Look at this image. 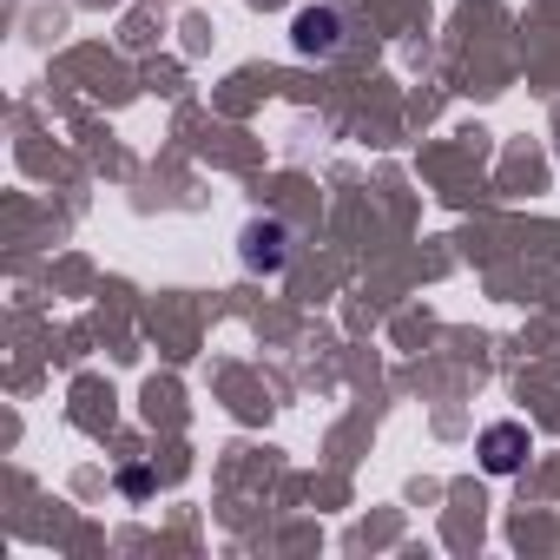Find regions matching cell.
Instances as JSON below:
<instances>
[{
    "mask_svg": "<svg viewBox=\"0 0 560 560\" xmlns=\"http://www.w3.org/2000/svg\"><path fill=\"white\" fill-rule=\"evenodd\" d=\"M237 264H244V270L277 277V270L291 264V231L277 224V218H250V224H244V237H237Z\"/></svg>",
    "mask_w": 560,
    "mask_h": 560,
    "instance_id": "1",
    "label": "cell"
},
{
    "mask_svg": "<svg viewBox=\"0 0 560 560\" xmlns=\"http://www.w3.org/2000/svg\"><path fill=\"white\" fill-rule=\"evenodd\" d=\"M337 27H343L337 8H304L298 14V54H337Z\"/></svg>",
    "mask_w": 560,
    "mask_h": 560,
    "instance_id": "3",
    "label": "cell"
},
{
    "mask_svg": "<svg viewBox=\"0 0 560 560\" xmlns=\"http://www.w3.org/2000/svg\"><path fill=\"white\" fill-rule=\"evenodd\" d=\"M481 462H488V475H514V468L527 462V429H521V422L481 429Z\"/></svg>",
    "mask_w": 560,
    "mask_h": 560,
    "instance_id": "2",
    "label": "cell"
}]
</instances>
